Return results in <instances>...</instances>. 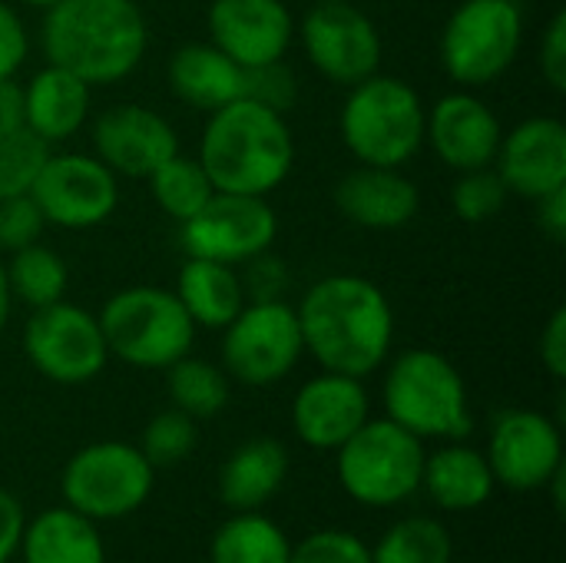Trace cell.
<instances>
[{
	"label": "cell",
	"mask_w": 566,
	"mask_h": 563,
	"mask_svg": "<svg viewBox=\"0 0 566 563\" xmlns=\"http://www.w3.org/2000/svg\"><path fill=\"white\" fill-rule=\"evenodd\" d=\"M302 345L322 365L352 378L375 375L395 345V312L381 285L365 275L335 272L312 282L295 305Z\"/></svg>",
	"instance_id": "cell-1"
},
{
	"label": "cell",
	"mask_w": 566,
	"mask_h": 563,
	"mask_svg": "<svg viewBox=\"0 0 566 563\" xmlns=\"http://www.w3.org/2000/svg\"><path fill=\"white\" fill-rule=\"evenodd\" d=\"M149 23L136 0H60L43 10L40 50L46 63L90 86L126 80L146 56Z\"/></svg>",
	"instance_id": "cell-2"
},
{
	"label": "cell",
	"mask_w": 566,
	"mask_h": 563,
	"mask_svg": "<svg viewBox=\"0 0 566 563\" xmlns=\"http://www.w3.org/2000/svg\"><path fill=\"white\" fill-rule=\"evenodd\" d=\"M196 159L216 192L269 199L295 166V136L285 113L239 96L209 113Z\"/></svg>",
	"instance_id": "cell-3"
},
{
	"label": "cell",
	"mask_w": 566,
	"mask_h": 563,
	"mask_svg": "<svg viewBox=\"0 0 566 563\" xmlns=\"http://www.w3.org/2000/svg\"><path fill=\"white\" fill-rule=\"evenodd\" d=\"M424 116L428 106L421 93L408 80L378 70L348 86L338 133L361 166L405 169L424 146Z\"/></svg>",
	"instance_id": "cell-4"
},
{
	"label": "cell",
	"mask_w": 566,
	"mask_h": 563,
	"mask_svg": "<svg viewBox=\"0 0 566 563\" xmlns=\"http://www.w3.org/2000/svg\"><path fill=\"white\" fill-rule=\"evenodd\" d=\"M385 418L421 441H464L474 431L468 385L434 348H405L385 372Z\"/></svg>",
	"instance_id": "cell-5"
},
{
	"label": "cell",
	"mask_w": 566,
	"mask_h": 563,
	"mask_svg": "<svg viewBox=\"0 0 566 563\" xmlns=\"http://www.w3.org/2000/svg\"><path fill=\"white\" fill-rule=\"evenodd\" d=\"M99 329L123 365L166 372L172 362L192 352L196 322L182 309L179 295L163 285H129L106 299L99 309Z\"/></svg>",
	"instance_id": "cell-6"
},
{
	"label": "cell",
	"mask_w": 566,
	"mask_h": 563,
	"mask_svg": "<svg viewBox=\"0 0 566 563\" xmlns=\"http://www.w3.org/2000/svg\"><path fill=\"white\" fill-rule=\"evenodd\" d=\"M424 455V441L391 418H368L335 451L338 484L365 508L405 504L421 488Z\"/></svg>",
	"instance_id": "cell-7"
},
{
	"label": "cell",
	"mask_w": 566,
	"mask_h": 563,
	"mask_svg": "<svg viewBox=\"0 0 566 563\" xmlns=\"http://www.w3.org/2000/svg\"><path fill=\"white\" fill-rule=\"evenodd\" d=\"M524 30L521 0H461L441 30V66L461 90H481L514 66Z\"/></svg>",
	"instance_id": "cell-8"
},
{
	"label": "cell",
	"mask_w": 566,
	"mask_h": 563,
	"mask_svg": "<svg viewBox=\"0 0 566 563\" xmlns=\"http://www.w3.org/2000/svg\"><path fill=\"white\" fill-rule=\"evenodd\" d=\"M156 484V468L146 461L139 445L93 441L80 448L60 478L63 501L76 514L99 521H119L139 511Z\"/></svg>",
	"instance_id": "cell-9"
},
{
	"label": "cell",
	"mask_w": 566,
	"mask_h": 563,
	"mask_svg": "<svg viewBox=\"0 0 566 563\" xmlns=\"http://www.w3.org/2000/svg\"><path fill=\"white\" fill-rule=\"evenodd\" d=\"M302 329L285 299H249L222 329V372L249 388H269L302 362Z\"/></svg>",
	"instance_id": "cell-10"
},
{
	"label": "cell",
	"mask_w": 566,
	"mask_h": 563,
	"mask_svg": "<svg viewBox=\"0 0 566 563\" xmlns=\"http://www.w3.org/2000/svg\"><path fill=\"white\" fill-rule=\"evenodd\" d=\"M20 345L27 362L56 385H86L109 362L99 319L66 299L30 309Z\"/></svg>",
	"instance_id": "cell-11"
},
{
	"label": "cell",
	"mask_w": 566,
	"mask_h": 563,
	"mask_svg": "<svg viewBox=\"0 0 566 563\" xmlns=\"http://www.w3.org/2000/svg\"><path fill=\"white\" fill-rule=\"evenodd\" d=\"M30 199L46 226L70 232L96 229L119 206V176L93 153L50 149L30 186Z\"/></svg>",
	"instance_id": "cell-12"
},
{
	"label": "cell",
	"mask_w": 566,
	"mask_h": 563,
	"mask_svg": "<svg viewBox=\"0 0 566 563\" xmlns=\"http://www.w3.org/2000/svg\"><path fill=\"white\" fill-rule=\"evenodd\" d=\"M295 33L302 37L305 60L328 83L355 86L381 70V33L355 3H312Z\"/></svg>",
	"instance_id": "cell-13"
},
{
	"label": "cell",
	"mask_w": 566,
	"mask_h": 563,
	"mask_svg": "<svg viewBox=\"0 0 566 563\" xmlns=\"http://www.w3.org/2000/svg\"><path fill=\"white\" fill-rule=\"evenodd\" d=\"M279 236V216L262 196L216 192L192 219L179 226V242L192 259H212L226 265H245L272 249Z\"/></svg>",
	"instance_id": "cell-14"
},
{
	"label": "cell",
	"mask_w": 566,
	"mask_h": 563,
	"mask_svg": "<svg viewBox=\"0 0 566 563\" xmlns=\"http://www.w3.org/2000/svg\"><path fill=\"white\" fill-rule=\"evenodd\" d=\"M484 458L494 481L507 491H544V484L564 468L560 425L534 408H507L491 425Z\"/></svg>",
	"instance_id": "cell-15"
},
{
	"label": "cell",
	"mask_w": 566,
	"mask_h": 563,
	"mask_svg": "<svg viewBox=\"0 0 566 563\" xmlns=\"http://www.w3.org/2000/svg\"><path fill=\"white\" fill-rule=\"evenodd\" d=\"M93 156L116 176L146 179L166 159L179 153L176 126L143 103H116L93 119Z\"/></svg>",
	"instance_id": "cell-16"
},
{
	"label": "cell",
	"mask_w": 566,
	"mask_h": 563,
	"mask_svg": "<svg viewBox=\"0 0 566 563\" xmlns=\"http://www.w3.org/2000/svg\"><path fill=\"white\" fill-rule=\"evenodd\" d=\"M206 27L209 43L242 70L285 60L295 40V17L285 0H212Z\"/></svg>",
	"instance_id": "cell-17"
},
{
	"label": "cell",
	"mask_w": 566,
	"mask_h": 563,
	"mask_svg": "<svg viewBox=\"0 0 566 563\" xmlns=\"http://www.w3.org/2000/svg\"><path fill=\"white\" fill-rule=\"evenodd\" d=\"M501 136L497 113L474 90L444 93L424 116V143L454 173L494 166Z\"/></svg>",
	"instance_id": "cell-18"
},
{
	"label": "cell",
	"mask_w": 566,
	"mask_h": 563,
	"mask_svg": "<svg viewBox=\"0 0 566 563\" xmlns=\"http://www.w3.org/2000/svg\"><path fill=\"white\" fill-rule=\"evenodd\" d=\"M494 169L507 192L521 199H544L566 186V126L557 116H527L504 129Z\"/></svg>",
	"instance_id": "cell-19"
},
{
	"label": "cell",
	"mask_w": 566,
	"mask_h": 563,
	"mask_svg": "<svg viewBox=\"0 0 566 563\" xmlns=\"http://www.w3.org/2000/svg\"><path fill=\"white\" fill-rule=\"evenodd\" d=\"M368 418L371 402L361 378L338 372L308 378L292 402V428L315 451H338Z\"/></svg>",
	"instance_id": "cell-20"
},
{
	"label": "cell",
	"mask_w": 566,
	"mask_h": 563,
	"mask_svg": "<svg viewBox=\"0 0 566 563\" xmlns=\"http://www.w3.org/2000/svg\"><path fill=\"white\" fill-rule=\"evenodd\" d=\"M335 206L342 216L361 229L388 232L408 226L421 209V192L415 179L388 166H355L335 186Z\"/></svg>",
	"instance_id": "cell-21"
},
{
	"label": "cell",
	"mask_w": 566,
	"mask_h": 563,
	"mask_svg": "<svg viewBox=\"0 0 566 563\" xmlns=\"http://www.w3.org/2000/svg\"><path fill=\"white\" fill-rule=\"evenodd\" d=\"M93 110V86L76 73L46 63L23 83V126L50 149L73 139Z\"/></svg>",
	"instance_id": "cell-22"
},
{
	"label": "cell",
	"mask_w": 566,
	"mask_h": 563,
	"mask_svg": "<svg viewBox=\"0 0 566 563\" xmlns=\"http://www.w3.org/2000/svg\"><path fill=\"white\" fill-rule=\"evenodd\" d=\"M169 90L192 110H219L242 96L245 70L226 56L216 43H182L166 66Z\"/></svg>",
	"instance_id": "cell-23"
},
{
	"label": "cell",
	"mask_w": 566,
	"mask_h": 563,
	"mask_svg": "<svg viewBox=\"0 0 566 563\" xmlns=\"http://www.w3.org/2000/svg\"><path fill=\"white\" fill-rule=\"evenodd\" d=\"M289 478V451L275 438L242 441L219 468V501L229 511H262Z\"/></svg>",
	"instance_id": "cell-24"
},
{
	"label": "cell",
	"mask_w": 566,
	"mask_h": 563,
	"mask_svg": "<svg viewBox=\"0 0 566 563\" xmlns=\"http://www.w3.org/2000/svg\"><path fill=\"white\" fill-rule=\"evenodd\" d=\"M421 488L441 511L464 514L484 508L497 481L491 475L484 451L461 441H444L434 455H424Z\"/></svg>",
	"instance_id": "cell-25"
},
{
	"label": "cell",
	"mask_w": 566,
	"mask_h": 563,
	"mask_svg": "<svg viewBox=\"0 0 566 563\" xmlns=\"http://www.w3.org/2000/svg\"><path fill=\"white\" fill-rule=\"evenodd\" d=\"M17 554L23 563H106L99 528L66 504L27 521Z\"/></svg>",
	"instance_id": "cell-26"
},
{
	"label": "cell",
	"mask_w": 566,
	"mask_h": 563,
	"mask_svg": "<svg viewBox=\"0 0 566 563\" xmlns=\"http://www.w3.org/2000/svg\"><path fill=\"white\" fill-rule=\"evenodd\" d=\"M196 322V329H216L222 332L249 302L242 275L235 265L212 262V259H192L186 256V265L179 269L176 289H172Z\"/></svg>",
	"instance_id": "cell-27"
},
{
	"label": "cell",
	"mask_w": 566,
	"mask_h": 563,
	"mask_svg": "<svg viewBox=\"0 0 566 563\" xmlns=\"http://www.w3.org/2000/svg\"><path fill=\"white\" fill-rule=\"evenodd\" d=\"M292 541L262 511H235L212 538V563H289Z\"/></svg>",
	"instance_id": "cell-28"
},
{
	"label": "cell",
	"mask_w": 566,
	"mask_h": 563,
	"mask_svg": "<svg viewBox=\"0 0 566 563\" xmlns=\"http://www.w3.org/2000/svg\"><path fill=\"white\" fill-rule=\"evenodd\" d=\"M3 265H7V282H10L13 299H20L27 309H43L66 295L70 269H66L63 256L43 242L10 252V262H3Z\"/></svg>",
	"instance_id": "cell-29"
},
{
	"label": "cell",
	"mask_w": 566,
	"mask_h": 563,
	"mask_svg": "<svg viewBox=\"0 0 566 563\" xmlns=\"http://www.w3.org/2000/svg\"><path fill=\"white\" fill-rule=\"evenodd\" d=\"M166 392L172 408L196 421H206L229 405V375L206 358L182 355L166 368Z\"/></svg>",
	"instance_id": "cell-30"
},
{
	"label": "cell",
	"mask_w": 566,
	"mask_h": 563,
	"mask_svg": "<svg viewBox=\"0 0 566 563\" xmlns=\"http://www.w3.org/2000/svg\"><path fill=\"white\" fill-rule=\"evenodd\" d=\"M146 179H149L153 202L179 226L192 219L216 196V186L206 176L202 163L192 156H182V149L172 159H166L159 169H153Z\"/></svg>",
	"instance_id": "cell-31"
},
{
	"label": "cell",
	"mask_w": 566,
	"mask_h": 563,
	"mask_svg": "<svg viewBox=\"0 0 566 563\" xmlns=\"http://www.w3.org/2000/svg\"><path fill=\"white\" fill-rule=\"evenodd\" d=\"M454 541L434 518H408L391 524L371 548V563H451Z\"/></svg>",
	"instance_id": "cell-32"
},
{
	"label": "cell",
	"mask_w": 566,
	"mask_h": 563,
	"mask_svg": "<svg viewBox=\"0 0 566 563\" xmlns=\"http://www.w3.org/2000/svg\"><path fill=\"white\" fill-rule=\"evenodd\" d=\"M199 421L182 415L179 408H166L159 415L149 418V425L143 428V441L139 451L146 455V461L153 468H176L182 465L199 441Z\"/></svg>",
	"instance_id": "cell-33"
},
{
	"label": "cell",
	"mask_w": 566,
	"mask_h": 563,
	"mask_svg": "<svg viewBox=\"0 0 566 563\" xmlns=\"http://www.w3.org/2000/svg\"><path fill=\"white\" fill-rule=\"evenodd\" d=\"M507 196L511 192L494 166L468 169V173H458L451 186V209L461 222L478 226V222H491L507 206Z\"/></svg>",
	"instance_id": "cell-34"
},
{
	"label": "cell",
	"mask_w": 566,
	"mask_h": 563,
	"mask_svg": "<svg viewBox=\"0 0 566 563\" xmlns=\"http://www.w3.org/2000/svg\"><path fill=\"white\" fill-rule=\"evenodd\" d=\"M50 146L36 139L27 126L13 133H0V199L30 192Z\"/></svg>",
	"instance_id": "cell-35"
},
{
	"label": "cell",
	"mask_w": 566,
	"mask_h": 563,
	"mask_svg": "<svg viewBox=\"0 0 566 563\" xmlns=\"http://www.w3.org/2000/svg\"><path fill=\"white\" fill-rule=\"evenodd\" d=\"M242 96L275 110V113H289L298 103V76L292 73V66L285 60H272L262 66H249L245 70V90Z\"/></svg>",
	"instance_id": "cell-36"
},
{
	"label": "cell",
	"mask_w": 566,
	"mask_h": 563,
	"mask_svg": "<svg viewBox=\"0 0 566 563\" xmlns=\"http://www.w3.org/2000/svg\"><path fill=\"white\" fill-rule=\"evenodd\" d=\"M289 563H371V548L348 531H315L292 544Z\"/></svg>",
	"instance_id": "cell-37"
},
{
	"label": "cell",
	"mask_w": 566,
	"mask_h": 563,
	"mask_svg": "<svg viewBox=\"0 0 566 563\" xmlns=\"http://www.w3.org/2000/svg\"><path fill=\"white\" fill-rule=\"evenodd\" d=\"M43 229H46V222H43L36 202L30 199V192L0 199V252H17L23 246L40 242Z\"/></svg>",
	"instance_id": "cell-38"
},
{
	"label": "cell",
	"mask_w": 566,
	"mask_h": 563,
	"mask_svg": "<svg viewBox=\"0 0 566 563\" xmlns=\"http://www.w3.org/2000/svg\"><path fill=\"white\" fill-rule=\"evenodd\" d=\"M30 56V33L10 0H0V80L17 76Z\"/></svg>",
	"instance_id": "cell-39"
},
{
	"label": "cell",
	"mask_w": 566,
	"mask_h": 563,
	"mask_svg": "<svg viewBox=\"0 0 566 563\" xmlns=\"http://www.w3.org/2000/svg\"><path fill=\"white\" fill-rule=\"evenodd\" d=\"M537 66L541 76L547 80L551 90L564 93L566 90V10H557L541 37V50H537Z\"/></svg>",
	"instance_id": "cell-40"
},
{
	"label": "cell",
	"mask_w": 566,
	"mask_h": 563,
	"mask_svg": "<svg viewBox=\"0 0 566 563\" xmlns=\"http://www.w3.org/2000/svg\"><path fill=\"white\" fill-rule=\"evenodd\" d=\"M242 285H245L249 299H282L285 289H289V269H285L282 259L262 252V256L245 262Z\"/></svg>",
	"instance_id": "cell-41"
},
{
	"label": "cell",
	"mask_w": 566,
	"mask_h": 563,
	"mask_svg": "<svg viewBox=\"0 0 566 563\" xmlns=\"http://www.w3.org/2000/svg\"><path fill=\"white\" fill-rule=\"evenodd\" d=\"M537 352H541V365L557 378H566V309H554V315L547 319L544 332H541V342H537Z\"/></svg>",
	"instance_id": "cell-42"
},
{
	"label": "cell",
	"mask_w": 566,
	"mask_h": 563,
	"mask_svg": "<svg viewBox=\"0 0 566 563\" xmlns=\"http://www.w3.org/2000/svg\"><path fill=\"white\" fill-rule=\"evenodd\" d=\"M23 528H27L23 504L7 488H0V563H10L17 557Z\"/></svg>",
	"instance_id": "cell-43"
},
{
	"label": "cell",
	"mask_w": 566,
	"mask_h": 563,
	"mask_svg": "<svg viewBox=\"0 0 566 563\" xmlns=\"http://www.w3.org/2000/svg\"><path fill=\"white\" fill-rule=\"evenodd\" d=\"M537 222L544 229V236L551 242H564L566 239V186L547 192L544 199H537Z\"/></svg>",
	"instance_id": "cell-44"
},
{
	"label": "cell",
	"mask_w": 566,
	"mask_h": 563,
	"mask_svg": "<svg viewBox=\"0 0 566 563\" xmlns=\"http://www.w3.org/2000/svg\"><path fill=\"white\" fill-rule=\"evenodd\" d=\"M23 129V83L17 76L0 80V133Z\"/></svg>",
	"instance_id": "cell-45"
},
{
	"label": "cell",
	"mask_w": 566,
	"mask_h": 563,
	"mask_svg": "<svg viewBox=\"0 0 566 563\" xmlns=\"http://www.w3.org/2000/svg\"><path fill=\"white\" fill-rule=\"evenodd\" d=\"M10 309H13V292H10V282H7V265L0 262V332L10 322Z\"/></svg>",
	"instance_id": "cell-46"
},
{
	"label": "cell",
	"mask_w": 566,
	"mask_h": 563,
	"mask_svg": "<svg viewBox=\"0 0 566 563\" xmlns=\"http://www.w3.org/2000/svg\"><path fill=\"white\" fill-rule=\"evenodd\" d=\"M17 3L33 7V10H50V7H53V3H60V0H17Z\"/></svg>",
	"instance_id": "cell-47"
},
{
	"label": "cell",
	"mask_w": 566,
	"mask_h": 563,
	"mask_svg": "<svg viewBox=\"0 0 566 563\" xmlns=\"http://www.w3.org/2000/svg\"><path fill=\"white\" fill-rule=\"evenodd\" d=\"M312 3H355V0H312Z\"/></svg>",
	"instance_id": "cell-48"
}]
</instances>
